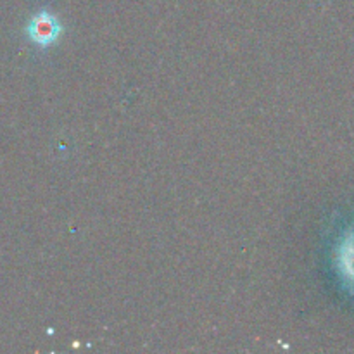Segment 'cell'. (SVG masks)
<instances>
[{
    "label": "cell",
    "instance_id": "6da1fadb",
    "mask_svg": "<svg viewBox=\"0 0 354 354\" xmlns=\"http://www.w3.org/2000/svg\"><path fill=\"white\" fill-rule=\"evenodd\" d=\"M61 30L62 26L59 19L48 10H40V12L35 14L26 26L28 37L38 47H48L50 44H54L61 35Z\"/></svg>",
    "mask_w": 354,
    "mask_h": 354
}]
</instances>
